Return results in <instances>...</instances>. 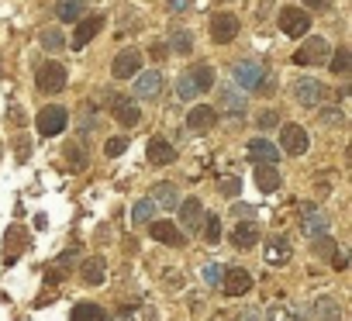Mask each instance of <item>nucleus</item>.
Here are the masks:
<instances>
[{
  "label": "nucleus",
  "mask_w": 352,
  "mask_h": 321,
  "mask_svg": "<svg viewBox=\"0 0 352 321\" xmlns=\"http://www.w3.org/2000/svg\"><path fill=\"white\" fill-rule=\"evenodd\" d=\"M214 87V69L208 66V63H197V66H190L184 76H180V83H176V93H180L184 100H194L197 93H204V90H211Z\"/></svg>",
  "instance_id": "nucleus-1"
},
{
  "label": "nucleus",
  "mask_w": 352,
  "mask_h": 321,
  "mask_svg": "<svg viewBox=\"0 0 352 321\" xmlns=\"http://www.w3.org/2000/svg\"><path fill=\"white\" fill-rule=\"evenodd\" d=\"M66 124H69V114H66V107H42L38 111V118H35V128H38V135H63L66 131Z\"/></svg>",
  "instance_id": "nucleus-2"
},
{
  "label": "nucleus",
  "mask_w": 352,
  "mask_h": 321,
  "mask_svg": "<svg viewBox=\"0 0 352 321\" xmlns=\"http://www.w3.org/2000/svg\"><path fill=\"white\" fill-rule=\"evenodd\" d=\"M276 25L283 28V35L300 38V35H307V28H311V14L300 11V8H283L280 18H276Z\"/></svg>",
  "instance_id": "nucleus-3"
},
{
  "label": "nucleus",
  "mask_w": 352,
  "mask_h": 321,
  "mask_svg": "<svg viewBox=\"0 0 352 321\" xmlns=\"http://www.w3.org/2000/svg\"><path fill=\"white\" fill-rule=\"evenodd\" d=\"M239 28H242L239 18L228 14V11H221V14L211 18V42H214V45H228V42H235Z\"/></svg>",
  "instance_id": "nucleus-4"
},
{
  "label": "nucleus",
  "mask_w": 352,
  "mask_h": 321,
  "mask_svg": "<svg viewBox=\"0 0 352 321\" xmlns=\"http://www.w3.org/2000/svg\"><path fill=\"white\" fill-rule=\"evenodd\" d=\"M328 56H331V45H328L324 38H307V42L297 49L294 63H297V66H321Z\"/></svg>",
  "instance_id": "nucleus-5"
},
{
  "label": "nucleus",
  "mask_w": 352,
  "mask_h": 321,
  "mask_svg": "<svg viewBox=\"0 0 352 321\" xmlns=\"http://www.w3.org/2000/svg\"><path fill=\"white\" fill-rule=\"evenodd\" d=\"M35 83H38L42 93H59V90H66V66H63V63H45V66L38 69Z\"/></svg>",
  "instance_id": "nucleus-6"
},
{
  "label": "nucleus",
  "mask_w": 352,
  "mask_h": 321,
  "mask_svg": "<svg viewBox=\"0 0 352 321\" xmlns=\"http://www.w3.org/2000/svg\"><path fill=\"white\" fill-rule=\"evenodd\" d=\"M111 73H114V80H131V76H138V73H142V52H138V49H121V52L114 56Z\"/></svg>",
  "instance_id": "nucleus-7"
},
{
  "label": "nucleus",
  "mask_w": 352,
  "mask_h": 321,
  "mask_svg": "<svg viewBox=\"0 0 352 321\" xmlns=\"http://www.w3.org/2000/svg\"><path fill=\"white\" fill-rule=\"evenodd\" d=\"M232 76H235V83L242 87V90H259L263 87V80H266V69H263V63H235V69H232Z\"/></svg>",
  "instance_id": "nucleus-8"
},
{
  "label": "nucleus",
  "mask_w": 352,
  "mask_h": 321,
  "mask_svg": "<svg viewBox=\"0 0 352 321\" xmlns=\"http://www.w3.org/2000/svg\"><path fill=\"white\" fill-rule=\"evenodd\" d=\"M294 97H297L300 107H318L324 100V83L314 80V76H304V80L294 83Z\"/></svg>",
  "instance_id": "nucleus-9"
},
{
  "label": "nucleus",
  "mask_w": 352,
  "mask_h": 321,
  "mask_svg": "<svg viewBox=\"0 0 352 321\" xmlns=\"http://www.w3.org/2000/svg\"><path fill=\"white\" fill-rule=\"evenodd\" d=\"M214 111H225V114L242 118L249 107H245V97H242V90H239L235 83H221V87H218V107H214Z\"/></svg>",
  "instance_id": "nucleus-10"
},
{
  "label": "nucleus",
  "mask_w": 352,
  "mask_h": 321,
  "mask_svg": "<svg viewBox=\"0 0 352 321\" xmlns=\"http://www.w3.org/2000/svg\"><path fill=\"white\" fill-rule=\"evenodd\" d=\"M297 211H300V228H304V232H307L311 239H314V235H324V232H328V218H324V211H321L318 204L304 201V204H300Z\"/></svg>",
  "instance_id": "nucleus-11"
},
{
  "label": "nucleus",
  "mask_w": 352,
  "mask_h": 321,
  "mask_svg": "<svg viewBox=\"0 0 352 321\" xmlns=\"http://www.w3.org/2000/svg\"><path fill=\"white\" fill-rule=\"evenodd\" d=\"M214 124H218V111H214L211 104H197V107L187 114V131H194V135H208Z\"/></svg>",
  "instance_id": "nucleus-12"
},
{
  "label": "nucleus",
  "mask_w": 352,
  "mask_h": 321,
  "mask_svg": "<svg viewBox=\"0 0 352 321\" xmlns=\"http://www.w3.org/2000/svg\"><path fill=\"white\" fill-rule=\"evenodd\" d=\"M221 290H225L228 297H242V294H249V290H252V273L242 269V266L225 269V276H221Z\"/></svg>",
  "instance_id": "nucleus-13"
},
{
  "label": "nucleus",
  "mask_w": 352,
  "mask_h": 321,
  "mask_svg": "<svg viewBox=\"0 0 352 321\" xmlns=\"http://www.w3.org/2000/svg\"><path fill=\"white\" fill-rule=\"evenodd\" d=\"M107 104H111L114 118H118L124 128H135V124L142 121V111H138V104H131L128 97H121V93H111V97H107Z\"/></svg>",
  "instance_id": "nucleus-14"
},
{
  "label": "nucleus",
  "mask_w": 352,
  "mask_h": 321,
  "mask_svg": "<svg viewBox=\"0 0 352 321\" xmlns=\"http://www.w3.org/2000/svg\"><path fill=\"white\" fill-rule=\"evenodd\" d=\"M245 155L252 159V163H266V166H276L280 163V148L270 138H252L245 145Z\"/></svg>",
  "instance_id": "nucleus-15"
},
{
  "label": "nucleus",
  "mask_w": 352,
  "mask_h": 321,
  "mask_svg": "<svg viewBox=\"0 0 352 321\" xmlns=\"http://www.w3.org/2000/svg\"><path fill=\"white\" fill-rule=\"evenodd\" d=\"M280 142H283V152L287 155H304L307 152V131L300 128V124H283V131H280Z\"/></svg>",
  "instance_id": "nucleus-16"
},
{
  "label": "nucleus",
  "mask_w": 352,
  "mask_h": 321,
  "mask_svg": "<svg viewBox=\"0 0 352 321\" xmlns=\"http://www.w3.org/2000/svg\"><path fill=\"white\" fill-rule=\"evenodd\" d=\"M135 93H138L142 100H159V93H162V73H159V69L138 73V76H135Z\"/></svg>",
  "instance_id": "nucleus-17"
},
{
  "label": "nucleus",
  "mask_w": 352,
  "mask_h": 321,
  "mask_svg": "<svg viewBox=\"0 0 352 321\" xmlns=\"http://www.w3.org/2000/svg\"><path fill=\"white\" fill-rule=\"evenodd\" d=\"M152 239L162 242V245H173V249H180V245L187 242V235L176 228L173 221H152Z\"/></svg>",
  "instance_id": "nucleus-18"
},
{
  "label": "nucleus",
  "mask_w": 352,
  "mask_h": 321,
  "mask_svg": "<svg viewBox=\"0 0 352 321\" xmlns=\"http://www.w3.org/2000/svg\"><path fill=\"white\" fill-rule=\"evenodd\" d=\"M176 208H180V225H184L187 232H197V228L204 225V208H201L197 197H187L184 204H176Z\"/></svg>",
  "instance_id": "nucleus-19"
},
{
  "label": "nucleus",
  "mask_w": 352,
  "mask_h": 321,
  "mask_svg": "<svg viewBox=\"0 0 352 321\" xmlns=\"http://www.w3.org/2000/svg\"><path fill=\"white\" fill-rule=\"evenodd\" d=\"M290 256H294V249H290V242H287V239H270V242H266V249H263L266 266H283V263H290Z\"/></svg>",
  "instance_id": "nucleus-20"
},
{
  "label": "nucleus",
  "mask_w": 352,
  "mask_h": 321,
  "mask_svg": "<svg viewBox=\"0 0 352 321\" xmlns=\"http://www.w3.org/2000/svg\"><path fill=\"white\" fill-rule=\"evenodd\" d=\"M148 159L152 163H159V166H169L173 159H176V148L169 145V138H162V135H155V138H148Z\"/></svg>",
  "instance_id": "nucleus-21"
},
{
  "label": "nucleus",
  "mask_w": 352,
  "mask_h": 321,
  "mask_svg": "<svg viewBox=\"0 0 352 321\" xmlns=\"http://www.w3.org/2000/svg\"><path fill=\"white\" fill-rule=\"evenodd\" d=\"M259 242V225L256 221H239L235 232H232V245L235 249H252Z\"/></svg>",
  "instance_id": "nucleus-22"
},
{
  "label": "nucleus",
  "mask_w": 352,
  "mask_h": 321,
  "mask_svg": "<svg viewBox=\"0 0 352 321\" xmlns=\"http://www.w3.org/2000/svg\"><path fill=\"white\" fill-rule=\"evenodd\" d=\"M104 28V18H83V21H76V35H73V49H83L97 32Z\"/></svg>",
  "instance_id": "nucleus-23"
},
{
  "label": "nucleus",
  "mask_w": 352,
  "mask_h": 321,
  "mask_svg": "<svg viewBox=\"0 0 352 321\" xmlns=\"http://www.w3.org/2000/svg\"><path fill=\"white\" fill-rule=\"evenodd\" d=\"M148 201L159 204V208H166V211H173L176 204H180V197H176V187H173V184H155Z\"/></svg>",
  "instance_id": "nucleus-24"
},
{
  "label": "nucleus",
  "mask_w": 352,
  "mask_h": 321,
  "mask_svg": "<svg viewBox=\"0 0 352 321\" xmlns=\"http://www.w3.org/2000/svg\"><path fill=\"white\" fill-rule=\"evenodd\" d=\"M104 273H107V266H104V259L100 256H90V259H83V266H80V276L87 280V283H104Z\"/></svg>",
  "instance_id": "nucleus-25"
},
{
  "label": "nucleus",
  "mask_w": 352,
  "mask_h": 321,
  "mask_svg": "<svg viewBox=\"0 0 352 321\" xmlns=\"http://www.w3.org/2000/svg\"><path fill=\"white\" fill-rule=\"evenodd\" d=\"M69 321H107V314H104L100 304H94V300H80V304L73 307V318H69Z\"/></svg>",
  "instance_id": "nucleus-26"
},
{
  "label": "nucleus",
  "mask_w": 352,
  "mask_h": 321,
  "mask_svg": "<svg viewBox=\"0 0 352 321\" xmlns=\"http://www.w3.org/2000/svg\"><path fill=\"white\" fill-rule=\"evenodd\" d=\"M83 8H87V0H59V4H56V14H59V21L73 25V21L83 18Z\"/></svg>",
  "instance_id": "nucleus-27"
},
{
  "label": "nucleus",
  "mask_w": 352,
  "mask_h": 321,
  "mask_svg": "<svg viewBox=\"0 0 352 321\" xmlns=\"http://www.w3.org/2000/svg\"><path fill=\"white\" fill-rule=\"evenodd\" d=\"M256 184H259V190H263V194H273V190L280 187V173H276V166L259 163V166H256Z\"/></svg>",
  "instance_id": "nucleus-28"
},
{
  "label": "nucleus",
  "mask_w": 352,
  "mask_h": 321,
  "mask_svg": "<svg viewBox=\"0 0 352 321\" xmlns=\"http://www.w3.org/2000/svg\"><path fill=\"white\" fill-rule=\"evenodd\" d=\"M314 318L318 321H342V307L331 297H318L314 300Z\"/></svg>",
  "instance_id": "nucleus-29"
},
{
  "label": "nucleus",
  "mask_w": 352,
  "mask_h": 321,
  "mask_svg": "<svg viewBox=\"0 0 352 321\" xmlns=\"http://www.w3.org/2000/svg\"><path fill=\"white\" fill-rule=\"evenodd\" d=\"M169 49H173L176 56H187V52L194 49V38H190V32H184V28H173V35H169Z\"/></svg>",
  "instance_id": "nucleus-30"
},
{
  "label": "nucleus",
  "mask_w": 352,
  "mask_h": 321,
  "mask_svg": "<svg viewBox=\"0 0 352 321\" xmlns=\"http://www.w3.org/2000/svg\"><path fill=\"white\" fill-rule=\"evenodd\" d=\"M155 218V204L148 201V197H142V201H135V208H131V221H138V225H145V221H152Z\"/></svg>",
  "instance_id": "nucleus-31"
},
{
  "label": "nucleus",
  "mask_w": 352,
  "mask_h": 321,
  "mask_svg": "<svg viewBox=\"0 0 352 321\" xmlns=\"http://www.w3.org/2000/svg\"><path fill=\"white\" fill-rule=\"evenodd\" d=\"M349 66H352V52H349V49H335V52H331V73L345 76Z\"/></svg>",
  "instance_id": "nucleus-32"
},
{
  "label": "nucleus",
  "mask_w": 352,
  "mask_h": 321,
  "mask_svg": "<svg viewBox=\"0 0 352 321\" xmlns=\"http://www.w3.org/2000/svg\"><path fill=\"white\" fill-rule=\"evenodd\" d=\"M66 159H69L73 170H83V166H87V148L76 145V142H69V145H66Z\"/></svg>",
  "instance_id": "nucleus-33"
},
{
  "label": "nucleus",
  "mask_w": 352,
  "mask_h": 321,
  "mask_svg": "<svg viewBox=\"0 0 352 321\" xmlns=\"http://www.w3.org/2000/svg\"><path fill=\"white\" fill-rule=\"evenodd\" d=\"M266 321H297V311L290 304H276V307H270Z\"/></svg>",
  "instance_id": "nucleus-34"
},
{
  "label": "nucleus",
  "mask_w": 352,
  "mask_h": 321,
  "mask_svg": "<svg viewBox=\"0 0 352 321\" xmlns=\"http://www.w3.org/2000/svg\"><path fill=\"white\" fill-rule=\"evenodd\" d=\"M338 245H335V239H328V235H314V256H324V259H331V252H335Z\"/></svg>",
  "instance_id": "nucleus-35"
},
{
  "label": "nucleus",
  "mask_w": 352,
  "mask_h": 321,
  "mask_svg": "<svg viewBox=\"0 0 352 321\" xmlns=\"http://www.w3.org/2000/svg\"><path fill=\"white\" fill-rule=\"evenodd\" d=\"M201 228H204V239H208L211 245H218V239H221V221H218V218H204Z\"/></svg>",
  "instance_id": "nucleus-36"
},
{
  "label": "nucleus",
  "mask_w": 352,
  "mask_h": 321,
  "mask_svg": "<svg viewBox=\"0 0 352 321\" xmlns=\"http://www.w3.org/2000/svg\"><path fill=\"white\" fill-rule=\"evenodd\" d=\"M221 276H225V266H218V263H208L204 266V283L208 287H221Z\"/></svg>",
  "instance_id": "nucleus-37"
},
{
  "label": "nucleus",
  "mask_w": 352,
  "mask_h": 321,
  "mask_svg": "<svg viewBox=\"0 0 352 321\" xmlns=\"http://www.w3.org/2000/svg\"><path fill=\"white\" fill-rule=\"evenodd\" d=\"M42 45H45L49 52H59V49H63V35H59L56 28H49V32H42Z\"/></svg>",
  "instance_id": "nucleus-38"
},
{
  "label": "nucleus",
  "mask_w": 352,
  "mask_h": 321,
  "mask_svg": "<svg viewBox=\"0 0 352 321\" xmlns=\"http://www.w3.org/2000/svg\"><path fill=\"white\" fill-rule=\"evenodd\" d=\"M218 187H221V194H228V197L242 194V180H235V177H225V180H218Z\"/></svg>",
  "instance_id": "nucleus-39"
},
{
  "label": "nucleus",
  "mask_w": 352,
  "mask_h": 321,
  "mask_svg": "<svg viewBox=\"0 0 352 321\" xmlns=\"http://www.w3.org/2000/svg\"><path fill=\"white\" fill-rule=\"evenodd\" d=\"M124 148H128V138H121V135H114V138L104 145V152H107V155H121Z\"/></svg>",
  "instance_id": "nucleus-40"
},
{
  "label": "nucleus",
  "mask_w": 352,
  "mask_h": 321,
  "mask_svg": "<svg viewBox=\"0 0 352 321\" xmlns=\"http://www.w3.org/2000/svg\"><path fill=\"white\" fill-rule=\"evenodd\" d=\"M280 124V114L276 111H263L259 114V128H276Z\"/></svg>",
  "instance_id": "nucleus-41"
},
{
  "label": "nucleus",
  "mask_w": 352,
  "mask_h": 321,
  "mask_svg": "<svg viewBox=\"0 0 352 321\" xmlns=\"http://www.w3.org/2000/svg\"><path fill=\"white\" fill-rule=\"evenodd\" d=\"M321 121H328V124H342V111H338V107H324V111H321Z\"/></svg>",
  "instance_id": "nucleus-42"
},
{
  "label": "nucleus",
  "mask_w": 352,
  "mask_h": 321,
  "mask_svg": "<svg viewBox=\"0 0 352 321\" xmlns=\"http://www.w3.org/2000/svg\"><path fill=\"white\" fill-rule=\"evenodd\" d=\"M331 263H335V269H345V266H349V256H345V249H335V252H331Z\"/></svg>",
  "instance_id": "nucleus-43"
},
{
  "label": "nucleus",
  "mask_w": 352,
  "mask_h": 321,
  "mask_svg": "<svg viewBox=\"0 0 352 321\" xmlns=\"http://www.w3.org/2000/svg\"><path fill=\"white\" fill-rule=\"evenodd\" d=\"M304 8H307V11H324L328 0H304Z\"/></svg>",
  "instance_id": "nucleus-44"
},
{
  "label": "nucleus",
  "mask_w": 352,
  "mask_h": 321,
  "mask_svg": "<svg viewBox=\"0 0 352 321\" xmlns=\"http://www.w3.org/2000/svg\"><path fill=\"white\" fill-rule=\"evenodd\" d=\"M169 8H173V11H187L190 0H169Z\"/></svg>",
  "instance_id": "nucleus-45"
},
{
  "label": "nucleus",
  "mask_w": 352,
  "mask_h": 321,
  "mask_svg": "<svg viewBox=\"0 0 352 321\" xmlns=\"http://www.w3.org/2000/svg\"><path fill=\"white\" fill-rule=\"evenodd\" d=\"M166 56V45H159V42H152V59H162Z\"/></svg>",
  "instance_id": "nucleus-46"
},
{
  "label": "nucleus",
  "mask_w": 352,
  "mask_h": 321,
  "mask_svg": "<svg viewBox=\"0 0 352 321\" xmlns=\"http://www.w3.org/2000/svg\"><path fill=\"white\" fill-rule=\"evenodd\" d=\"M239 321H256V311H245V314H242Z\"/></svg>",
  "instance_id": "nucleus-47"
},
{
  "label": "nucleus",
  "mask_w": 352,
  "mask_h": 321,
  "mask_svg": "<svg viewBox=\"0 0 352 321\" xmlns=\"http://www.w3.org/2000/svg\"><path fill=\"white\" fill-rule=\"evenodd\" d=\"M121 321H131V318H121Z\"/></svg>",
  "instance_id": "nucleus-48"
}]
</instances>
